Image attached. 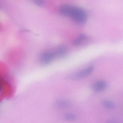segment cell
Returning a JSON list of instances; mask_svg holds the SVG:
<instances>
[{
  "label": "cell",
  "mask_w": 123,
  "mask_h": 123,
  "mask_svg": "<svg viewBox=\"0 0 123 123\" xmlns=\"http://www.w3.org/2000/svg\"><path fill=\"white\" fill-rule=\"evenodd\" d=\"M102 105L104 108L109 109H113L115 108L116 105L111 101L108 100H104L102 101Z\"/></svg>",
  "instance_id": "ba28073f"
},
{
  "label": "cell",
  "mask_w": 123,
  "mask_h": 123,
  "mask_svg": "<svg viewBox=\"0 0 123 123\" xmlns=\"http://www.w3.org/2000/svg\"><path fill=\"white\" fill-rule=\"evenodd\" d=\"M43 3V0H37L36 1V3L39 5H42Z\"/></svg>",
  "instance_id": "30bf717a"
},
{
  "label": "cell",
  "mask_w": 123,
  "mask_h": 123,
  "mask_svg": "<svg viewBox=\"0 0 123 123\" xmlns=\"http://www.w3.org/2000/svg\"><path fill=\"white\" fill-rule=\"evenodd\" d=\"M93 65H90L86 69L80 70L74 74L73 77L76 80H79L83 79L92 73L94 70Z\"/></svg>",
  "instance_id": "3957f363"
},
{
  "label": "cell",
  "mask_w": 123,
  "mask_h": 123,
  "mask_svg": "<svg viewBox=\"0 0 123 123\" xmlns=\"http://www.w3.org/2000/svg\"><path fill=\"white\" fill-rule=\"evenodd\" d=\"M68 51V47L66 45H62L57 48L55 53V56H57L59 58H64L66 56Z\"/></svg>",
  "instance_id": "8992f818"
},
{
  "label": "cell",
  "mask_w": 123,
  "mask_h": 123,
  "mask_svg": "<svg viewBox=\"0 0 123 123\" xmlns=\"http://www.w3.org/2000/svg\"><path fill=\"white\" fill-rule=\"evenodd\" d=\"M55 53L51 51L44 52L40 56L41 63L44 65L49 64L53 61L55 57Z\"/></svg>",
  "instance_id": "7a4b0ae2"
},
{
  "label": "cell",
  "mask_w": 123,
  "mask_h": 123,
  "mask_svg": "<svg viewBox=\"0 0 123 123\" xmlns=\"http://www.w3.org/2000/svg\"><path fill=\"white\" fill-rule=\"evenodd\" d=\"M56 108L60 109H65L71 107L72 103L71 101L66 99H59L56 101L54 103Z\"/></svg>",
  "instance_id": "5b68a950"
},
{
  "label": "cell",
  "mask_w": 123,
  "mask_h": 123,
  "mask_svg": "<svg viewBox=\"0 0 123 123\" xmlns=\"http://www.w3.org/2000/svg\"><path fill=\"white\" fill-rule=\"evenodd\" d=\"M106 82L104 80H99L94 83L92 88L94 91L96 92H101L104 91L107 87Z\"/></svg>",
  "instance_id": "277c9868"
},
{
  "label": "cell",
  "mask_w": 123,
  "mask_h": 123,
  "mask_svg": "<svg viewBox=\"0 0 123 123\" xmlns=\"http://www.w3.org/2000/svg\"><path fill=\"white\" fill-rule=\"evenodd\" d=\"M87 35L84 34H80L73 42V44L74 46L79 47L84 43L88 39Z\"/></svg>",
  "instance_id": "52a82bcc"
},
{
  "label": "cell",
  "mask_w": 123,
  "mask_h": 123,
  "mask_svg": "<svg viewBox=\"0 0 123 123\" xmlns=\"http://www.w3.org/2000/svg\"><path fill=\"white\" fill-rule=\"evenodd\" d=\"M58 12L61 15L68 18L79 25L85 24L88 18V15L85 10L73 5H62L59 7Z\"/></svg>",
  "instance_id": "6da1fadb"
},
{
  "label": "cell",
  "mask_w": 123,
  "mask_h": 123,
  "mask_svg": "<svg viewBox=\"0 0 123 123\" xmlns=\"http://www.w3.org/2000/svg\"><path fill=\"white\" fill-rule=\"evenodd\" d=\"M64 117L65 119L71 121H74L77 119V117L74 114L71 113H68L65 114Z\"/></svg>",
  "instance_id": "9c48e42d"
}]
</instances>
